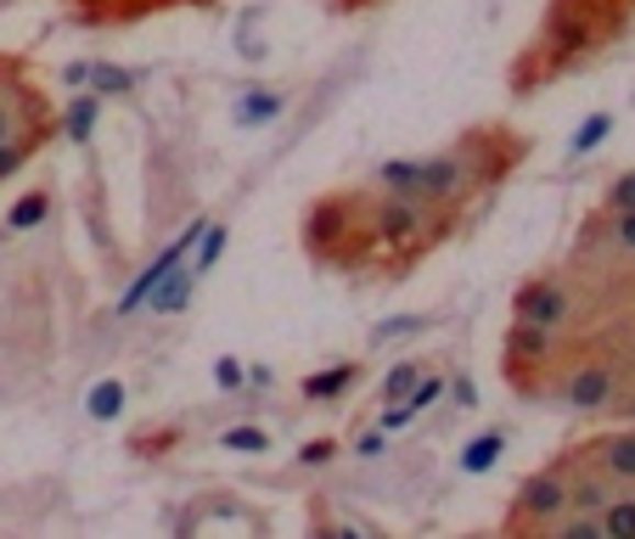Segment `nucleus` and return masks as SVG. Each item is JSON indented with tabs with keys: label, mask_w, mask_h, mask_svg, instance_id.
<instances>
[{
	"label": "nucleus",
	"mask_w": 635,
	"mask_h": 539,
	"mask_svg": "<svg viewBox=\"0 0 635 539\" xmlns=\"http://www.w3.org/2000/svg\"><path fill=\"white\" fill-rule=\"evenodd\" d=\"M630 18H635V0H546L541 29H534V40L517 52V63L506 74L512 96H534L541 85L597 63L630 29Z\"/></svg>",
	"instance_id": "3"
},
{
	"label": "nucleus",
	"mask_w": 635,
	"mask_h": 539,
	"mask_svg": "<svg viewBox=\"0 0 635 539\" xmlns=\"http://www.w3.org/2000/svg\"><path fill=\"white\" fill-rule=\"evenodd\" d=\"M608 130H613V113H591V119L579 124V135H573V153H591V146H597Z\"/></svg>",
	"instance_id": "17"
},
{
	"label": "nucleus",
	"mask_w": 635,
	"mask_h": 539,
	"mask_svg": "<svg viewBox=\"0 0 635 539\" xmlns=\"http://www.w3.org/2000/svg\"><path fill=\"white\" fill-rule=\"evenodd\" d=\"M113 400H119V382H108L102 394H90V411H96V416H113V411H119Z\"/></svg>",
	"instance_id": "23"
},
{
	"label": "nucleus",
	"mask_w": 635,
	"mask_h": 539,
	"mask_svg": "<svg viewBox=\"0 0 635 539\" xmlns=\"http://www.w3.org/2000/svg\"><path fill=\"white\" fill-rule=\"evenodd\" d=\"M422 371H427L422 360H400L394 371L382 377V400H388V405H400V400L411 394V388H416V377H422Z\"/></svg>",
	"instance_id": "13"
},
{
	"label": "nucleus",
	"mask_w": 635,
	"mask_h": 539,
	"mask_svg": "<svg viewBox=\"0 0 635 539\" xmlns=\"http://www.w3.org/2000/svg\"><path fill=\"white\" fill-rule=\"evenodd\" d=\"M220 445H225V450H242V456H259V450H270V433H265V427H231Z\"/></svg>",
	"instance_id": "14"
},
{
	"label": "nucleus",
	"mask_w": 635,
	"mask_h": 539,
	"mask_svg": "<svg viewBox=\"0 0 635 539\" xmlns=\"http://www.w3.org/2000/svg\"><path fill=\"white\" fill-rule=\"evenodd\" d=\"M591 225L613 242V254H630V259H635V209H624V214H608V209H602V214H591Z\"/></svg>",
	"instance_id": "12"
},
{
	"label": "nucleus",
	"mask_w": 635,
	"mask_h": 539,
	"mask_svg": "<svg viewBox=\"0 0 635 539\" xmlns=\"http://www.w3.org/2000/svg\"><path fill=\"white\" fill-rule=\"evenodd\" d=\"M568 456L579 467L602 472L608 483H635V427H619V433H597V438H579V445H568Z\"/></svg>",
	"instance_id": "6"
},
{
	"label": "nucleus",
	"mask_w": 635,
	"mask_h": 539,
	"mask_svg": "<svg viewBox=\"0 0 635 539\" xmlns=\"http://www.w3.org/2000/svg\"><path fill=\"white\" fill-rule=\"evenodd\" d=\"M512 321H534V326H573V287L562 281V270H541L512 292Z\"/></svg>",
	"instance_id": "5"
},
{
	"label": "nucleus",
	"mask_w": 635,
	"mask_h": 539,
	"mask_svg": "<svg viewBox=\"0 0 635 539\" xmlns=\"http://www.w3.org/2000/svg\"><path fill=\"white\" fill-rule=\"evenodd\" d=\"M332 456H337V438H310V445L299 450V461H304V467H326Z\"/></svg>",
	"instance_id": "20"
},
{
	"label": "nucleus",
	"mask_w": 635,
	"mask_h": 539,
	"mask_svg": "<svg viewBox=\"0 0 635 539\" xmlns=\"http://www.w3.org/2000/svg\"><path fill=\"white\" fill-rule=\"evenodd\" d=\"M597 528L608 539H635V495H613L602 512H597Z\"/></svg>",
	"instance_id": "11"
},
{
	"label": "nucleus",
	"mask_w": 635,
	"mask_h": 539,
	"mask_svg": "<svg viewBox=\"0 0 635 539\" xmlns=\"http://www.w3.org/2000/svg\"><path fill=\"white\" fill-rule=\"evenodd\" d=\"M608 416H624V422H635V382H630V388H619V400L608 405Z\"/></svg>",
	"instance_id": "22"
},
{
	"label": "nucleus",
	"mask_w": 635,
	"mask_h": 539,
	"mask_svg": "<svg viewBox=\"0 0 635 539\" xmlns=\"http://www.w3.org/2000/svg\"><path fill=\"white\" fill-rule=\"evenodd\" d=\"M45 214H52V186H34V191H23V198L12 203L7 225H12V231H34Z\"/></svg>",
	"instance_id": "10"
},
{
	"label": "nucleus",
	"mask_w": 635,
	"mask_h": 539,
	"mask_svg": "<svg viewBox=\"0 0 635 539\" xmlns=\"http://www.w3.org/2000/svg\"><path fill=\"white\" fill-rule=\"evenodd\" d=\"M85 79H90V85H102V90H130V85H135L124 68H90Z\"/></svg>",
	"instance_id": "21"
},
{
	"label": "nucleus",
	"mask_w": 635,
	"mask_h": 539,
	"mask_svg": "<svg viewBox=\"0 0 635 539\" xmlns=\"http://www.w3.org/2000/svg\"><path fill=\"white\" fill-rule=\"evenodd\" d=\"M438 394H445V377H438V371H422V377H416V388L405 394V405H411V411H427Z\"/></svg>",
	"instance_id": "16"
},
{
	"label": "nucleus",
	"mask_w": 635,
	"mask_h": 539,
	"mask_svg": "<svg viewBox=\"0 0 635 539\" xmlns=\"http://www.w3.org/2000/svg\"><path fill=\"white\" fill-rule=\"evenodd\" d=\"M360 377H366V366H360V360H349V366H332V371L304 377V382H299V394H304L310 405H332V400H344Z\"/></svg>",
	"instance_id": "7"
},
{
	"label": "nucleus",
	"mask_w": 635,
	"mask_h": 539,
	"mask_svg": "<svg viewBox=\"0 0 635 539\" xmlns=\"http://www.w3.org/2000/svg\"><path fill=\"white\" fill-rule=\"evenodd\" d=\"M562 512H568V467L557 456V461H546L541 472H528L517 483V495H512L501 528L506 534H552Z\"/></svg>",
	"instance_id": "4"
},
{
	"label": "nucleus",
	"mask_w": 635,
	"mask_h": 539,
	"mask_svg": "<svg viewBox=\"0 0 635 539\" xmlns=\"http://www.w3.org/2000/svg\"><path fill=\"white\" fill-rule=\"evenodd\" d=\"M90 119H96V96H79V102L68 108V119H63V124H68V135H74V141H85Z\"/></svg>",
	"instance_id": "19"
},
{
	"label": "nucleus",
	"mask_w": 635,
	"mask_h": 539,
	"mask_svg": "<svg viewBox=\"0 0 635 539\" xmlns=\"http://www.w3.org/2000/svg\"><path fill=\"white\" fill-rule=\"evenodd\" d=\"M467 209L394 198V191L344 186L326 191L304 209V254L332 276H366V281H405L433 248L467 225Z\"/></svg>",
	"instance_id": "1"
},
{
	"label": "nucleus",
	"mask_w": 635,
	"mask_h": 539,
	"mask_svg": "<svg viewBox=\"0 0 635 539\" xmlns=\"http://www.w3.org/2000/svg\"><path fill=\"white\" fill-rule=\"evenodd\" d=\"M52 141V135H12V141H0V180H12L34 164V153Z\"/></svg>",
	"instance_id": "8"
},
{
	"label": "nucleus",
	"mask_w": 635,
	"mask_h": 539,
	"mask_svg": "<svg viewBox=\"0 0 635 539\" xmlns=\"http://www.w3.org/2000/svg\"><path fill=\"white\" fill-rule=\"evenodd\" d=\"M528 158V135L512 124H472L461 130L445 153L433 158H394L371 175L377 191H394V198H422V203H450L467 209L478 198H490L495 186H506Z\"/></svg>",
	"instance_id": "2"
},
{
	"label": "nucleus",
	"mask_w": 635,
	"mask_h": 539,
	"mask_svg": "<svg viewBox=\"0 0 635 539\" xmlns=\"http://www.w3.org/2000/svg\"><path fill=\"white\" fill-rule=\"evenodd\" d=\"M371 7H382V0H332L337 18H355V12H371Z\"/></svg>",
	"instance_id": "24"
},
{
	"label": "nucleus",
	"mask_w": 635,
	"mask_h": 539,
	"mask_svg": "<svg viewBox=\"0 0 635 539\" xmlns=\"http://www.w3.org/2000/svg\"><path fill=\"white\" fill-rule=\"evenodd\" d=\"M501 450H506V433L495 427V433H483V438H472V445H467V456L456 461L467 478H478V472H490L495 461H501Z\"/></svg>",
	"instance_id": "9"
},
{
	"label": "nucleus",
	"mask_w": 635,
	"mask_h": 539,
	"mask_svg": "<svg viewBox=\"0 0 635 539\" xmlns=\"http://www.w3.org/2000/svg\"><path fill=\"white\" fill-rule=\"evenodd\" d=\"M270 113H281V96H276V90H270V96H254V102H242V108H236L242 124H259V119H270Z\"/></svg>",
	"instance_id": "18"
},
{
	"label": "nucleus",
	"mask_w": 635,
	"mask_h": 539,
	"mask_svg": "<svg viewBox=\"0 0 635 539\" xmlns=\"http://www.w3.org/2000/svg\"><path fill=\"white\" fill-rule=\"evenodd\" d=\"M602 209H608V214H624V209H635V169L613 175V186H608V198H602Z\"/></svg>",
	"instance_id": "15"
}]
</instances>
